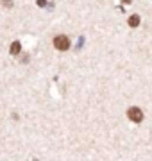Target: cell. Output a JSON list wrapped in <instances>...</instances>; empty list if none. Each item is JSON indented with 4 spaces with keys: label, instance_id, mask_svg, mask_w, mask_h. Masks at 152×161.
Listing matches in <instances>:
<instances>
[{
    "label": "cell",
    "instance_id": "cell-1",
    "mask_svg": "<svg viewBox=\"0 0 152 161\" xmlns=\"http://www.w3.org/2000/svg\"><path fill=\"white\" fill-rule=\"evenodd\" d=\"M54 47H56L57 50H68V48H70V40L64 34H59V36L54 38Z\"/></svg>",
    "mask_w": 152,
    "mask_h": 161
},
{
    "label": "cell",
    "instance_id": "cell-2",
    "mask_svg": "<svg viewBox=\"0 0 152 161\" xmlns=\"http://www.w3.org/2000/svg\"><path fill=\"white\" fill-rule=\"evenodd\" d=\"M127 116H129V120H133V122H136V124H140V122L143 120V111H141L140 108H129Z\"/></svg>",
    "mask_w": 152,
    "mask_h": 161
},
{
    "label": "cell",
    "instance_id": "cell-3",
    "mask_svg": "<svg viewBox=\"0 0 152 161\" xmlns=\"http://www.w3.org/2000/svg\"><path fill=\"white\" fill-rule=\"evenodd\" d=\"M20 50H22V45H20V41H13V45H11V54H13V56H18V54H20Z\"/></svg>",
    "mask_w": 152,
    "mask_h": 161
},
{
    "label": "cell",
    "instance_id": "cell-4",
    "mask_svg": "<svg viewBox=\"0 0 152 161\" xmlns=\"http://www.w3.org/2000/svg\"><path fill=\"white\" fill-rule=\"evenodd\" d=\"M129 25H131L133 29L138 27V25H140V16H138V14H133V16L129 18Z\"/></svg>",
    "mask_w": 152,
    "mask_h": 161
}]
</instances>
